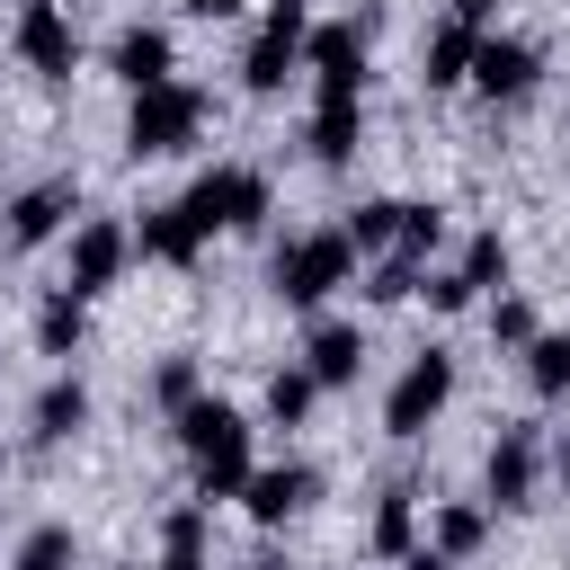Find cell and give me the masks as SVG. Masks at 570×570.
<instances>
[{"instance_id": "7", "label": "cell", "mask_w": 570, "mask_h": 570, "mask_svg": "<svg viewBox=\"0 0 570 570\" xmlns=\"http://www.w3.org/2000/svg\"><path fill=\"white\" fill-rule=\"evenodd\" d=\"M9 45H18V62L36 80H71V62H80V27H71L62 0H27L18 27H9Z\"/></svg>"}, {"instance_id": "35", "label": "cell", "mask_w": 570, "mask_h": 570, "mask_svg": "<svg viewBox=\"0 0 570 570\" xmlns=\"http://www.w3.org/2000/svg\"><path fill=\"white\" fill-rule=\"evenodd\" d=\"M178 9H187V18H232L240 0H178Z\"/></svg>"}, {"instance_id": "23", "label": "cell", "mask_w": 570, "mask_h": 570, "mask_svg": "<svg viewBox=\"0 0 570 570\" xmlns=\"http://www.w3.org/2000/svg\"><path fill=\"white\" fill-rule=\"evenodd\" d=\"M338 232H347L365 258H392V240H401V196H365V205H356Z\"/></svg>"}, {"instance_id": "34", "label": "cell", "mask_w": 570, "mask_h": 570, "mask_svg": "<svg viewBox=\"0 0 570 570\" xmlns=\"http://www.w3.org/2000/svg\"><path fill=\"white\" fill-rule=\"evenodd\" d=\"M454 18H463V27H481V36H490V18H499V0H454Z\"/></svg>"}, {"instance_id": "3", "label": "cell", "mask_w": 570, "mask_h": 570, "mask_svg": "<svg viewBox=\"0 0 570 570\" xmlns=\"http://www.w3.org/2000/svg\"><path fill=\"white\" fill-rule=\"evenodd\" d=\"M196 134H205V89H196V80H160V89H142L134 116H125V151H134V160H169V151H187Z\"/></svg>"}, {"instance_id": "16", "label": "cell", "mask_w": 570, "mask_h": 570, "mask_svg": "<svg viewBox=\"0 0 570 570\" xmlns=\"http://www.w3.org/2000/svg\"><path fill=\"white\" fill-rule=\"evenodd\" d=\"M356 142H365V98H321L312 125H303V151H312L321 169H347Z\"/></svg>"}, {"instance_id": "33", "label": "cell", "mask_w": 570, "mask_h": 570, "mask_svg": "<svg viewBox=\"0 0 570 570\" xmlns=\"http://www.w3.org/2000/svg\"><path fill=\"white\" fill-rule=\"evenodd\" d=\"M419 294H428V312H463V303H472V285H463L454 267H436V276H428Z\"/></svg>"}, {"instance_id": "22", "label": "cell", "mask_w": 570, "mask_h": 570, "mask_svg": "<svg viewBox=\"0 0 570 570\" xmlns=\"http://www.w3.org/2000/svg\"><path fill=\"white\" fill-rule=\"evenodd\" d=\"M80 338H89V303H80V294H62V285H53V294H45V303H36V347H45V356H71V347H80Z\"/></svg>"}, {"instance_id": "28", "label": "cell", "mask_w": 570, "mask_h": 570, "mask_svg": "<svg viewBox=\"0 0 570 570\" xmlns=\"http://www.w3.org/2000/svg\"><path fill=\"white\" fill-rule=\"evenodd\" d=\"M445 240V214L436 205H401V240H392V258H410V267H428V249Z\"/></svg>"}, {"instance_id": "2", "label": "cell", "mask_w": 570, "mask_h": 570, "mask_svg": "<svg viewBox=\"0 0 570 570\" xmlns=\"http://www.w3.org/2000/svg\"><path fill=\"white\" fill-rule=\"evenodd\" d=\"M347 276H356V240H347V232H303V240H285V249L267 258L276 303H294V312H321Z\"/></svg>"}, {"instance_id": "11", "label": "cell", "mask_w": 570, "mask_h": 570, "mask_svg": "<svg viewBox=\"0 0 570 570\" xmlns=\"http://www.w3.org/2000/svg\"><path fill=\"white\" fill-rule=\"evenodd\" d=\"M534 80H543V53H534L525 36H481V53H472V89H481L490 107H517Z\"/></svg>"}, {"instance_id": "17", "label": "cell", "mask_w": 570, "mask_h": 570, "mask_svg": "<svg viewBox=\"0 0 570 570\" xmlns=\"http://www.w3.org/2000/svg\"><path fill=\"white\" fill-rule=\"evenodd\" d=\"M472 53H481V27L436 18V27H428V53H419V80H428V89H463V80H472Z\"/></svg>"}, {"instance_id": "8", "label": "cell", "mask_w": 570, "mask_h": 570, "mask_svg": "<svg viewBox=\"0 0 570 570\" xmlns=\"http://www.w3.org/2000/svg\"><path fill=\"white\" fill-rule=\"evenodd\" d=\"M534 481H543V436L534 428H499L490 454H481V499L490 508H534Z\"/></svg>"}, {"instance_id": "13", "label": "cell", "mask_w": 570, "mask_h": 570, "mask_svg": "<svg viewBox=\"0 0 570 570\" xmlns=\"http://www.w3.org/2000/svg\"><path fill=\"white\" fill-rule=\"evenodd\" d=\"M107 71H116L134 98L160 89V80H178V45H169V27H142V18H134V27L107 45Z\"/></svg>"}, {"instance_id": "4", "label": "cell", "mask_w": 570, "mask_h": 570, "mask_svg": "<svg viewBox=\"0 0 570 570\" xmlns=\"http://www.w3.org/2000/svg\"><path fill=\"white\" fill-rule=\"evenodd\" d=\"M303 36H312V0H267L258 36L240 45V89H249V98H276V89L303 71Z\"/></svg>"}, {"instance_id": "36", "label": "cell", "mask_w": 570, "mask_h": 570, "mask_svg": "<svg viewBox=\"0 0 570 570\" xmlns=\"http://www.w3.org/2000/svg\"><path fill=\"white\" fill-rule=\"evenodd\" d=\"M401 570H454V561H445V552H410Z\"/></svg>"}, {"instance_id": "20", "label": "cell", "mask_w": 570, "mask_h": 570, "mask_svg": "<svg viewBox=\"0 0 570 570\" xmlns=\"http://www.w3.org/2000/svg\"><path fill=\"white\" fill-rule=\"evenodd\" d=\"M365 543H374L383 561H410V552H419V490H410V481H392V490L374 499V525H365Z\"/></svg>"}, {"instance_id": "18", "label": "cell", "mask_w": 570, "mask_h": 570, "mask_svg": "<svg viewBox=\"0 0 570 570\" xmlns=\"http://www.w3.org/2000/svg\"><path fill=\"white\" fill-rule=\"evenodd\" d=\"M196 249H205V223L187 214V196H169V205L142 214V258H160V267H196Z\"/></svg>"}, {"instance_id": "12", "label": "cell", "mask_w": 570, "mask_h": 570, "mask_svg": "<svg viewBox=\"0 0 570 570\" xmlns=\"http://www.w3.org/2000/svg\"><path fill=\"white\" fill-rule=\"evenodd\" d=\"M312 499H321V472H312V463H258L249 490H240L249 525H285V517H303Z\"/></svg>"}, {"instance_id": "37", "label": "cell", "mask_w": 570, "mask_h": 570, "mask_svg": "<svg viewBox=\"0 0 570 570\" xmlns=\"http://www.w3.org/2000/svg\"><path fill=\"white\" fill-rule=\"evenodd\" d=\"M552 472H561V481H570V436H561V445H552Z\"/></svg>"}, {"instance_id": "9", "label": "cell", "mask_w": 570, "mask_h": 570, "mask_svg": "<svg viewBox=\"0 0 570 570\" xmlns=\"http://www.w3.org/2000/svg\"><path fill=\"white\" fill-rule=\"evenodd\" d=\"M303 71L321 80V98H356L365 89V27L356 18H330L303 36Z\"/></svg>"}, {"instance_id": "15", "label": "cell", "mask_w": 570, "mask_h": 570, "mask_svg": "<svg viewBox=\"0 0 570 570\" xmlns=\"http://www.w3.org/2000/svg\"><path fill=\"white\" fill-rule=\"evenodd\" d=\"M71 205H80L71 178H36V187H18V196H9V240H18V249H45V240L62 232Z\"/></svg>"}, {"instance_id": "25", "label": "cell", "mask_w": 570, "mask_h": 570, "mask_svg": "<svg viewBox=\"0 0 570 570\" xmlns=\"http://www.w3.org/2000/svg\"><path fill=\"white\" fill-rule=\"evenodd\" d=\"M525 383H534L543 401H570V338H561V330H543V338L525 347Z\"/></svg>"}, {"instance_id": "29", "label": "cell", "mask_w": 570, "mask_h": 570, "mask_svg": "<svg viewBox=\"0 0 570 570\" xmlns=\"http://www.w3.org/2000/svg\"><path fill=\"white\" fill-rule=\"evenodd\" d=\"M151 401L178 419L187 401H205V383H196V356H160V374H151Z\"/></svg>"}, {"instance_id": "31", "label": "cell", "mask_w": 570, "mask_h": 570, "mask_svg": "<svg viewBox=\"0 0 570 570\" xmlns=\"http://www.w3.org/2000/svg\"><path fill=\"white\" fill-rule=\"evenodd\" d=\"M419 285H428V276H419L410 258H374V267H365V294H374V303H410Z\"/></svg>"}, {"instance_id": "1", "label": "cell", "mask_w": 570, "mask_h": 570, "mask_svg": "<svg viewBox=\"0 0 570 570\" xmlns=\"http://www.w3.org/2000/svg\"><path fill=\"white\" fill-rule=\"evenodd\" d=\"M169 428H178V445H187V463H196V490H205V508L249 490V472H258V463H249V419H240L232 401H214V392H205V401H187Z\"/></svg>"}, {"instance_id": "6", "label": "cell", "mask_w": 570, "mask_h": 570, "mask_svg": "<svg viewBox=\"0 0 570 570\" xmlns=\"http://www.w3.org/2000/svg\"><path fill=\"white\" fill-rule=\"evenodd\" d=\"M445 401H454V356H445V347H419V356L401 365V383L383 392V428L410 445V436H428V428H436V410H445Z\"/></svg>"}, {"instance_id": "26", "label": "cell", "mask_w": 570, "mask_h": 570, "mask_svg": "<svg viewBox=\"0 0 570 570\" xmlns=\"http://www.w3.org/2000/svg\"><path fill=\"white\" fill-rule=\"evenodd\" d=\"M160 570H205V508H169V525H160Z\"/></svg>"}, {"instance_id": "19", "label": "cell", "mask_w": 570, "mask_h": 570, "mask_svg": "<svg viewBox=\"0 0 570 570\" xmlns=\"http://www.w3.org/2000/svg\"><path fill=\"white\" fill-rule=\"evenodd\" d=\"M89 428V383L80 374H53L45 392H36V410H27V436L36 445H62V436H80Z\"/></svg>"}, {"instance_id": "30", "label": "cell", "mask_w": 570, "mask_h": 570, "mask_svg": "<svg viewBox=\"0 0 570 570\" xmlns=\"http://www.w3.org/2000/svg\"><path fill=\"white\" fill-rule=\"evenodd\" d=\"M9 570H71V525H36Z\"/></svg>"}, {"instance_id": "32", "label": "cell", "mask_w": 570, "mask_h": 570, "mask_svg": "<svg viewBox=\"0 0 570 570\" xmlns=\"http://www.w3.org/2000/svg\"><path fill=\"white\" fill-rule=\"evenodd\" d=\"M490 338H499V347H517V356H525V347H534V338H543V321H534V303H517V294H508V303H499V312H490Z\"/></svg>"}, {"instance_id": "5", "label": "cell", "mask_w": 570, "mask_h": 570, "mask_svg": "<svg viewBox=\"0 0 570 570\" xmlns=\"http://www.w3.org/2000/svg\"><path fill=\"white\" fill-rule=\"evenodd\" d=\"M267 205H276V196H267V178H258V169H240V160H214V169L187 187V214H196L205 232H258V223H267Z\"/></svg>"}, {"instance_id": "21", "label": "cell", "mask_w": 570, "mask_h": 570, "mask_svg": "<svg viewBox=\"0 0 570 570\" xmlns=\"http://www.w3.org/2000/svg\"><path fill=\"white\" fill-rule=\"evenodd\" d=\"M490 543V508L481 499H445L436 517H428V552H445V561H472Z\"/></svg>"}, {"instance_id": "14", "label": "cell", "mask_w": 570, "mask_h": 570, "mask_svg": "<svg viewBox=\"0 0 570 570\" xmlns=\"http://www.w3.org/2000/svg\"><path fill=\"white\" fill-rule=\"evenodd\" d=\"M303 374H312L321 392H347V383L365 374V330H356V321H312V338H303Z\"/></svg>"}, {"instance_id": "10", "label": "cell", "mask_w": 570, "mask_h": 570, "mask_svg": "<svg viewBox=\"0 0 570 570\" xmlns=\"http://www.w3.org/2000/svg\"><path fill=\"white\" fill-rule=\"evenodd\" d=\"M125 258H134V232H125V223H107V214L80 223V232H71V267H62V294H80V303L107 294V285L125 276Z\"/></svg>"}, {"instance_id": "38", "label": "cell", "mask_w": 570, "mask_h": 570, "mask_svg": "<svg viewBox=\"0 0 570 570\" xmlns=\"http://www.w3.org/2000/svg\"><path fill=\"white\" fill-rule=\"evenodd\" d=\"M249 570H285V561H276V552H258V561H249Z\"/></svg>"}, {"instance_id": "27", "label": "cell", "mask_w": 570, "mask_h": 570, "mask_svg": "<svg viewBox=\"0 0 570 570\" xmlns=\"http://www.w3.org/2000/svg\"><path fill=\"white\" fill-rule=\"evenodd\" d=\"M508 267H517V258H508V240H499V232H472V240H463V258H454V276H463L472 294H481V285H508Z\"/></svg>"}, {"instance_id": "24", "label": "cell", "mask_w": 570, "mask_h": 570, "mask_svg": "<svg viewBox=\"0 0 570 570\" xmlns=\"http://www.w3.org/2000/svg\"><path fill=\"white\" fill-rule=\"evenodd\" d=\"M312 401H321V383H312L303 365H276V374H267V428H303Z\"/></svg>"}]
</instances>
